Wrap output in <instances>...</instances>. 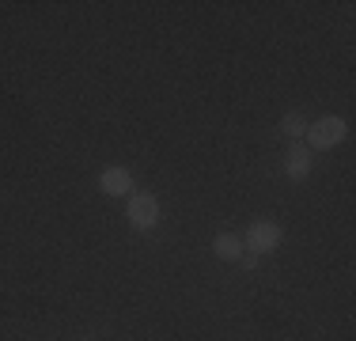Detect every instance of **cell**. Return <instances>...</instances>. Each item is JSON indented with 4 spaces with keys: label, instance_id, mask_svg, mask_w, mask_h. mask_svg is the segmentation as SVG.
Returning a JSON list of instances; mask_svg holds the SVG:
<instances>
[{
    "label": "cell",
    "instance_id": "cell-1",
    "mask_svg": "<svg viewBox=\"0 0 356 341\" xmlns=\"http://www.w3.org/2000/svg\"><path fill=\"white\" fill-rule=\"evenodd\" d=\"M345 136H349V122L337 118V114H326V118H318V122L307 125V148L330 152V148H337Z\"/></svg>",
    "mask_w": 356,
    "mask_h": 341
},
{
    "label": "cell",
    "instance_id": "cell-2",
    "mask_svg": "<svg viewBox=\"0 0 356 341\" xmlns=\"http://www.w3.org/2000/svg\"><path fill=\"white\" fill-rule=\"evenodd\" d=\"M281 239H284V232H281L277 220H254L247 228V235H243V246L261 258V254H273L277 246H281Z\"/></svg>",
    "mask_w": 356,
    "mask_h": 341
},
{
    "label": "cell",
    "instance_id": "cell-3",
    "mask_svg": "<svg viewBox=\"0 0 356 341\" xmlns=\"http://www.w3.org/2000/svg\"><path fill=\"white\" fill-rule=\"evenodd\" d=\"M125 220H129L137 232H152V228L159 224L156 193H129V198H125Z\"/></svg>",
    "mask_w": 356,
    "mask_h": 341
},
{
    "label": "cell",
    "instance_id": "cell-4",
    "mask_svg": "<svg viewBox=\"0 0 356 341\" xmlns=\"http://www.w3.org/2000/svg\"><path fill=\"white\" fill-rule=\"evenodd\" d=\"M99 190H103L106 198H129L133 193V170L129 167H103Z\"/></svg>",
    "mask_w": 356,
    "mask_h": 341
},
{
    "label": "cell",
    "instance_id": "cell-5",
    "mask_svg": "<svg viewBox=\"0 0 356 341\" xmlns=\"http://www.w3.org/2000/svg\"><path fill=\"white\" fill-rule=\"evenodd\" d=\"M311 164H315V159H311V148L303 141H296L284 156V175L292 178V182H303V178L311 175Z\"/></svg>",
    "mask_w": 356,
    "mask_h": 341
},
{
    "label": "cell",
    "instance_id": "cell-6",
    "mask_svg": "<svg viewBox=\"0 0 356 341\" xmlns=\"http://www.w3.org/2000/svg\"><path fill=\"white\" fill-rule=\"evenodd\" d=\"M213 254L220 262H239L243 258V235H232V232H220L213 239Z\"/></svg>",
    "mask_w": 356,
    "mask_h": 341
},
{
    "label": "cell",
    "instance_id": "cell-7",
    "mask_svg": "<svg viewBox=\"0 0 356 341\" xmlns=\"http://www.w3.org/2000/svg\"><path fill=\"white\" fill-rule=\"evenodd\" d=\"M307 125H311L307 118L296 114V110H292V114H284V118H281V125H277V129H281V133L288 136V141L296 144V141H303V136H307Z\"/></svg>",
    "mask_w": 356,
    "mask_h": 341
},
{
    "label": "cell",
    "instance_id": "cell-8",
    "mask_svg": "<svg viewBox=\"0 0 356 341\" xmlns=\"http://www.w3.org/2000/svg\"><path fill=\"white\" fill-rule=\"evenodd\" d=\"M239 262H243V266H247V269H254V266H258V254H243Z\"/></svg>",
    "mask_w": 356,
    "mask_h": 341
}]
</instances>
